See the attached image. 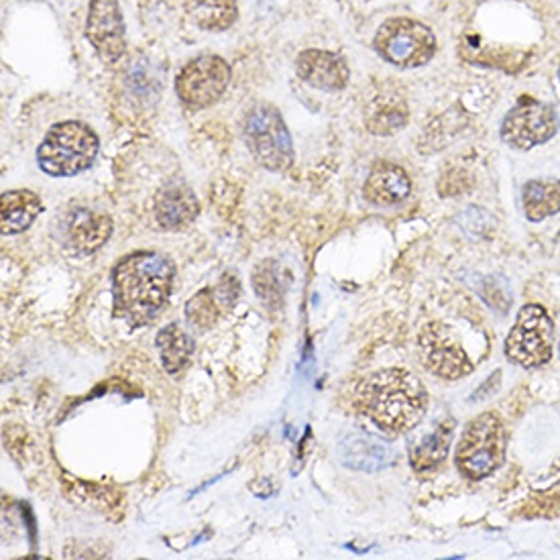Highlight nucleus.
Here are the masks:
<instances>
[{"mask_svg":"<svg viewBox=\"0 0 560 560\" xmlns=\"http://www.w3.org/2000/svg\"><path fill=\"white\" fill-rule=\"evenodd\" d=\"M214 292H217V298L221 300L222 308H231L233 304H236V298H238V292H241L236 276H229V273L222 276L221 283H219V288Z\"/></svg>","mask_w":560,"mask_h":560,"instance_id":"26","label":"nucleus"},{"mask_svg":"<svg viewBox=\"0 0 560 560\" xmlns=\"http://www.w3.org/2000/svg\"><path fill=\"white\" fill-rule=\"evenodd\" d=\"M418 354L428 371L443 380H460L472 371L471 359L451 326L430 323L418 335Z\"/></svg>","mask_w":560,"mask_h":560,"instance_id":"9","label":"nucleus"},{"mask_svg":"<svg viewBox=\"0 0 560 560\" xmlns=\"http://www.w3.org/2000/svg\"><path fill=\"white\" fill-rule=\"evenodd\" d=\"M559 131V117L550 104L532 96H520L502 122L505 145L517 151H530L550 141Z\"/></svg>","mask_w":560,"mask_h":560,"instance_id":"8","label":"nucleus"},{"mask_svg":"<svg viewBox=\"0 0 560 560\" xmlns=\"http://www.w3.org/2000/svg\"><path fill=\"white\" fill-rule=\"evenodd\" d=\"M373 47L399 70L427 66L436 54V37L424 23L410 16H392L375 33Z\"/></svg>","mask_w":560,"mask_h":560,"instance_id":"5","label":"nucleus"},{"mask_svg":"<svg viewBox=\"0 0 560 560\" xmlns=\"http://www.w3.org/2000/svg\"><path fill=\"white\" fill-rule=\"evenodd\" d=\"M526 219L542 222L560 212V179H532L522 188Z\"/></svg>","mask_w":560,"mask_h":560,"instance_id":"21","label":"nucleus"},{"mask_svg":"<svg viewBox=\"0 0 560 560\" xmlns=\"http://www.w3.org/2000/svg\"><path fill=\"white\" fill-rule=\"evenodd\" d=\"M153 212L163 231H182L198 219L200 202L188 186L170 184L155 196Z\"/></svg>","mask_w":560,"mask_h":560,"instance_id":"15","label":"nucleus"},{"mask_svg":"<svg viewBox=\"0 0 560 560\" xmlns=\"http://www.w3.org/2000/svg\"><path fill=\"white\" fill-rule=\"evenodd\" d=\"M110 235H113V221L103 212L78 208L66 222V236L70 245L75 252L84 255L98 252Z\"/></svg>","mask_w":560,"mask_h":560,"instance_id":"18","label":"nucleus"},{"mask_svg":"<svg viewBox=\"0 0 560 560\" xmlns=\"http://www.w3.org/2000/svg\"><path fill=\"white\" fill-rule=\"evenodd\" d=\"M559 78H560V68H559Z\"/></svg>","mask_w":560,"mask_h":560,"instance_id":"27","label":"nucleus"},{"mask_svg":"<svg viewBox=\"0 0 560 560\" xmlns=\"http://www.w3.org/2000/svg\"><path fill=\"white\" fill-rule=\"evenodd\" d=\"M101 141L89 125L63 120L54 125L37 149V163L47 176L72 177L86 172L98 155Z\"/></svg>","mask_w":560,"mask_h":560,"instance_id":"3","label":"nucleus"},{"mask_svg":"<svg viewBox=\"0 0 560 560\" xmlns=\"http://www.w3.org/2000/svg\"><path fill=\"white\" fill-rule=\"evenodd\" d=\"M337 453L342 467L359 472L382 471L394 460L392 444L365 430H351L345 434Z\"/></svg>","mask_w":560,"mask_h":560,"instance_id":"12","label":"nucleus"},{"mask_svg":"<svg viewBox=\"0 0 560 560\" xmlns=\"http://www.w3.org/2000/svg\"><path fill=\"white\" fill-rule=\"evenodd\" d=\"M295 74L312 89L339 92L347 89L351 70L347 61L326 49H306L295 58Z\"/></svg>","mask_w":560,"mask_h":560,"instance_id":"13","label":"nucleus"},{"mask_svg":"<svg viewBox=\"0 0 560 560\" xmlns=\"http://www.w3.org/2000/svg\"><path fill=\"white\" fill-rule=\"evenodd\" d=\"M44 205L39 196L31 190H9L0 200V229L2 235H19L27 231L39 217Z\"/></svg>","mask_w":560,"mask_h":560,"instance_id":"20","label":"nucleus"},{"mask_svg":"<svg viewBox=\"0 0 560 560\" xmlns=\"http://www.w3.org/2000/svg\"><path fill=\"white\" fill-rule=\"evenodd\" d=\"M222 304L221 300L217 298V292L205 288L198 294H194L188 304H186V318L190 325L200 328V330H208L219 323L221 318Z\"/></svg>","mask_w":560,"mask_h":560,"instance_id":"24","label":"nucleus"},{"mask_svg":"<svg viewBox=\"0 0 560 560\" xmlns=\"http://www.w3.org/2000/svg\"><path fill=\"white\" fill-rule=\"evenodd\" d=\"M255 292L259 295V300L266 304L267 308L280 310L283 304V295H281L280 280H278V269L266 261L255 269V278H253Z\"/></svg>","mask_w":560,"mask_h":560,"instance_id":"25","label":"nucleus"},{"mask_svg":"<svg viewBox=\"0 0 560 560\" xmlns=\"http://www.w3.org/2000/svg\"><path fill=\"white\" fill-rule=\"evenodd\" d=\"M455 434V420L443 418L410 443V463L418 472H432L448 455Z\"/></svg>","mask_w":560,"mask_h":560,"instance_id":"19","label":"nucleus"},{"mask_svg":"<svg viewBox=\"0 0 560 560\" xmlns=\"http://www.w3.org/2000/svg\"><path fill=\"white\" fill-rule=\"evenodd\" d=\"M174 285V264L162 253L127 255L113 269L115 314L133 328L145 326L167 304Z\"/></svg>","mask_w":560,"mask_h":560,"instance_id":"1","label":"nucleus"},{"mask_svg":"<svg viewBox=\"0 0 560 560\" xmlns=\"http://www.w3.org/2000/svg\"><path fill=\"white\" fill-rule=\"evenodd\" d=\"M243 133L255 162L269 172H285L294 165V143L276 106L255 104L245 117Z\"/></svg>","mask_w":560,"mask_h":560,"instance_id":"6","label":"nucleus"},{"mask_svg":"<svg viewBox=\"0 0 560 560\" xmlns=\"http://www.w3.org/2000/svg\"><path fill=\"white\" fill-rule=\"evenodd\" d=\"M460 58L469 63L498 68L505 74H517L530 61V51L508 45L487 44L481 35H467L460 45Z\"/></svg>","mask_w":560,"mask_h":560,"instance_id":"16","label":"nucleus"},{"mask_svg":"<svg viewBox=\"0 0 560 560\" xmlns=\"http://www.w3.org/2000/svg\"><path fill=\"white\" fill-rule=\"evenodd\" d=\"M505 427L498 413L483 412L465 428L455 460L467 479L479 481L498 471L505 460Z\"/></svg>","mask_w":560,"mask_h":560,"instance_id":"4","label":"nucleus"},{"mask_svg":"<svg viewBox=\"0 0 560 560\" xmlns=\"http://www.w3.org/2000/svg\"><path fill=\"white\" fill-rule=\"evenodd\" d=\"M555 325L542 306L528 304L520 310L516 325L505 339V357L517 368L538 369L552 359Z\"/></svg>","mask_w":560,"mask_h":560,"instance_id":"7","label":"nucleus"},{"mask_svg":"<svg viewBox=\"0 0 560 560\" xmlns=\"http://www.w3.org/2000/svg\"><path fill=\"white\" fill-rule=\"evenodd\" d=\"M158 351L162 365L170 375H176L190 363L194 354V340L179 325L165 326L158 335Z\"/></svg>","mask_w":560,"mask_h":560,"instance_id":"23","label":"nucleus"},{"mask_svg":"<svg viewBox=\"0 0 560 560\" xmlns=\"http://www.w3.org/2000/svg\"><path fill=\"white\" fill-rule=\"evenodd\" d=\"M412 192V182L404 167L392 162H377L369 172L363 196L373 207H398Z\"/></svg>","mask_w":560,"mask_h":560,"instance_id":"14","label":"nucleus"},{"mask_svg":"<svg viewBox=\"0 0 560 560\" xmlns=\"http://www.w3.org/2000/svg\"><path fill=\"white\" fill-rule=\"evenodd\" d=\"M408 122V104L406 98L398 94V90L384 89L377 90V94H373L369 98L368 108H365V127L373 135L398 133Z\"/></svg>","mask_w":560,"mask_h":560,"instance_id":"17","label":"nucleus"},{"mask_svg":"<svg viewBox=\"0 0 560 560\" xmlns=\"http://www.w3.org/2000/svg\"><path fill=\"white\" fill-rule=\"evenodd\" d=\"M186 15L198 30L226 31L236 21V0H186Z\"/></svg>","mask_w":560,"mask_h":560,"instance_id":"22","label":"nucleus"},{"mask_svg":"<svg viewBox=\"0 0 560 560\" xmlns=\"http://www.w3.org/2000/svg\"><path fill=\"white\" fill-rule=\"evenodd\" d=\"M86 37L98 58L108 66L125 56V19L117 0H90Z\"/></svg>","mask_w":560,"mask_h":560,"instance_id":"11","label":"nucleus"},{"mask_svg":"<svg viewBox=\"0 0 560 560\" xmlns=\"http://www.w3.org/2000/svg\"><path fill=\"white\" fill-rule=\"evenodd\" d=\"M354 406L387 434H406L427 416L428 394L410 371L384 369L357 387Z\"/></svg>","mask_w":560,"mask_h":560,"instance_id":"2","label":"nucleus"},{"mask_svg":"<svg viewBox=\"0 0 560 560\" xmlns=\"http://www.w3.org/2000/svg\"><path fill=\"white\" fill-rule=\"evenodd\" d=\"M231 66L219 56L192 59L176 78V92L182 103L194 108L212 106L229 89Z\"/></svg>","mask_w":560,"mask_h":560,"instance_id":"10","label":"nucleus"}]
</instances>
